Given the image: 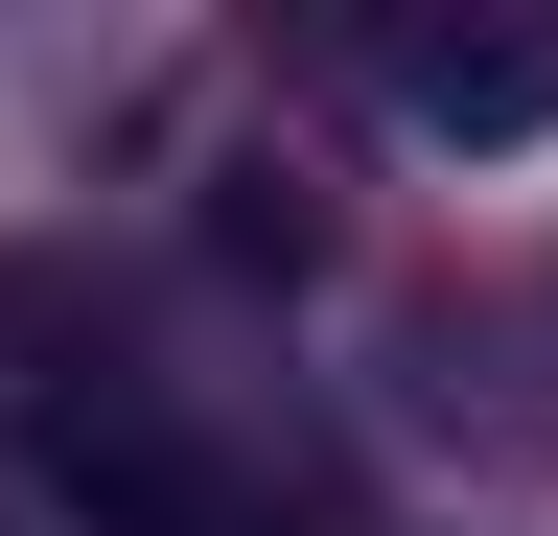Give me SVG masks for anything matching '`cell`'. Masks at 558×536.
Returning <instances> with one entry per match:
<instances>
[{"label": "cell", "instance_id": "cell-1", "mask_svg": "<svg viewBox=\"0 0 558 536\" xmlns=\"http://www.w3.org/2000/svg\"><path fill=\"white\" fill-rule=\"evenodd\" d=\"M24 466H47V513H70V536H279L233 466H209L163 396H140V373H70L47 420H24Z\"/></svg>", "mask_w": 558, "mask_h": 536}, {"label": "cell", "instance_id": "cell-2", "mask_svg": "<svg viewBox=\"0 0 558 536\" xmlns=\"http://www.w3.org/2000/svg\"><path fill=\"white\" fill-rule=\"evenodd\" d=\"M396 117H418V141H535V117H558V47H396Z\"/></svg>", "mask_w": 558, "mask_h": 536}]
</instances>
